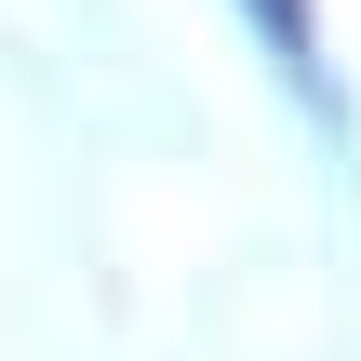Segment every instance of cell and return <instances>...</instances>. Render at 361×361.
<instances>
[{
  "instance_id": "1",
  "label": "cell",
  "mask_w": 361,
  "mask_h": 361,
  "mask_svg": "<svg viewBox=\"0 0 361 361\" xmlns=\"http://www.w3.org/2000/svg\"><path fill=\"white\" fill-rule=\"evenodd\" d=\"M255 27H268L281 54H308V0H255Z\"/></svg>"
}]
</instances>
